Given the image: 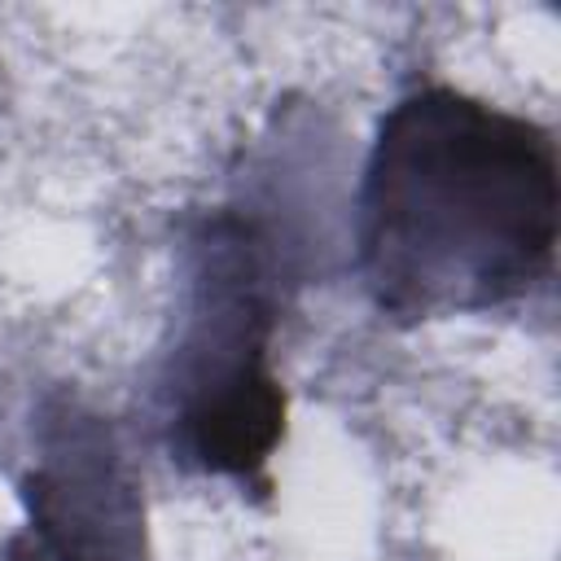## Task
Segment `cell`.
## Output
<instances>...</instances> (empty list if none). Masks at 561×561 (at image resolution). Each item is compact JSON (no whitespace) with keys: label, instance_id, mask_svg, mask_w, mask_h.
<instances>
[{"label":"cell","instance_id":"1","mask_svg":"<svg viewBox=\"0 0 561 561\" xmlns=\"http://www.w3.org/2000/svg\"><path fill=\"white\" fill-rule=\"evenodd\" d=\"M557 245V153L535 123L425 88L373 145L359 272L399 320L482 311L543 276Z\"/></svg>","mask_w":561,"mask_h":561},{"label":"cell","instance_id":"2","mask_svg":"<svg viewBox=\"0 0 561 561\" xmlns=\"http://www.w3.org/2000/svg\"><path fill=\"white\" fill-rule=\"evenodd\" d=\"M272 307L263 259L232 219L210 224L202 245L197 316L180 359L175 443L210 473L259 478L285 430V394L267 368Z\"/></svg>","mask_w":561,"mask_h":561},{"label":"cell","instance_id":"3","mask_svg":"<svg viewBox=\"0 0 561 561\" xmlns=\"http://www.w3.org/2000/svg\"><path fill=\"white\" fill-rule=\"evenodd\" d=\"M31 504L57 561H136V513L127 504V486L101 451L39 469L31 478Z\"/></svg>","mask_w":561,"mask_h":561}]
</instances>
